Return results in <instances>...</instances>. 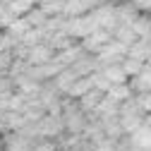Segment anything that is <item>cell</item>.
I'll use <instances>...</instances> for the list:
<instances>
[{
  "mask_svg": "<svg viewBox=\"0 0 151 151\" xmlns=\"http://www.w3.org/2000/svg\"><path fill=\"white\" fill-rule=\"evenodd\" d=\"M113 39H115V36H113V31H108V29H96V31H91L89 36H84V39H82V46L89 50V53H93V55H96L106 43H110Z\"/></svg>",
  "mask_w": 151,
  "mask_h": 151,
  "instance_id": "obj_1",
  "label": "cell"
},
{
  "mask_svg": "<svg viewBox=\"0 0 151 151\" xmlns=\"http://www.w3.org/2000/svg\"><path fill=\"white\" fill-rule=\"evenodd\" d=\"M53 58H55V48H53L48 41H41V43L31 46L27 63H29V65H43V63H50Z\"/></svg>",
  "mask_w": 151,
  "mask_h": 151,
  "instance_id": "obj_2",
  "label": "cell"
},
{
  "mask_svg": "<svg viewBox=\"0 0 151 151\" xmlns=\"http://www.w3.org/2000/svg\"><path fill=\"white\" fill-rule=\"evenodd\" d=\"M144 60H139V58H129V55H127V58L122 60V67L127 70V74H129V77H137V74L144 70Z\"/></svg>",
  "mask_w": 151,
  "mask_h": 151,
  "instance_id": "obj_11",
  "label": "cell"
},
{
  "mask_svg": "<svg viewBox=\"0 0 151 151\" xmlns=\"http://www.w3.org/2000/svg\"><path fill=\"white\" fill-rule=\"evenodd\" d=\"M132 89L134 91H151V63L149 65H144V70L134 77V82H132Z\"/></svg>",
  "mask_w": 151,
  "mask_h": 151,
  "instance_id": "obj_8",
  "label": "cell"
},
{
  "mask_svg": "<svg viewBox=\"0 0 151 151\" xmlns=\"http://www.w3.org/2000/svg\"><path fill=\"white\" fill-rule=\"evenodd\" d=\"M0 29H3V24H0Z\"/></svg>",
  "mask_w": 151,
  "mask_h": 151,
  "instance_id": "obj_20",
  "label": "cell"
},
{
  "mask_svg": "<svg viewBox=\"0 0 151 151\" xmlns=\"http://www.w3.org/2000/svg\"><path fill=\"white\" fill-rule=\"evenodd\" d=\"M142 12H151V0H132Z\"/></svg>",
  "mask_w": 151,
  "mask_h": 151,
  "instance_id": "obj_16",
  "label": "cell"
},
{
  "mask_svg": "<svg viewBox=\"0 0 151 151\" xmlns=\"http://www.w3.org/2000/svg\"><path fill=\"white\" fill-rule=\"evenodd\" d=\"M129 139H132V144H134L137 149H149V146H151V125L144 122L142 127H137V129L129 134Z\"/></svg>",
  "mask_w": 151,
  "mask_h": 151,
  "instance_id": "obj_4",
  "label": "cell"
},
{
  "mask_svg": "<svg viewBox=\"0 0 151 151\" xmlns=\"http://www.w3.org/2000/svg\"><path fill=\"white\" fill-rule=\"evenodd\" d=\"M103 96H106V91H101V89H96V86H93L91 91H86L84 96L79 99V106H82L86 113H91L93 108H96V106L103 101Z\"/></svg>",
  "mask_w": 151,
  "mask_h": 151,
  "instance_id": "obj_7",
  "label": "cell"
},
{
  "mask_svg": "<svg viewBox=\"0 0 151 151\" xmlns=\"http://www.w3.org/2000/svg\"><path fill=\"white\" fill-rule=\"evenodd\" d=\"M93 89V74H86V77H79L77 82H74L70 89H67V96L70 99H74V101H79L86 91H91Z\"/></svg>",
  "mask_w": 151,
  "mask_h": 151,
  "instance_id": "obj_3",
  "label": "cell"
},
{
  "mask_svg": "<svg viewBox=\"0 0 151 151\" xmlns=\"http://www.w3.org/2000/svg\"><path fill=\"white\" fill-rule=\"evenodd\" d=\"M3 3H5V5H10V3H12V0H3Z\"/></svg>",
  "mask_w": 151,
  "mask_h": 151,
  "instance_id": "obj_18",
  "label": "cell"
},
{
  "mask_svg": "<svg viewBox=\"0 0 151 151\" xmlns=\"http://www.w3.org/2000/svg\"><path fill=\"white\" fill-rule=\"evenodd\" d=\"M103 74H106L113 84H125L127 77H129L127 70L122 67V63H110V65H106V67H103Z\"/></svg>",
  "mask_w": 151,
  "mask_h": 151,
  "instance_id": "obj_5",
  "label": "cell"
},
{
  "mask_svg": "<svg viewBox=\"0 0 151 151\" xmlns=\"http://www.w3.org/2000/svg\"><path fill=\"white\" fill-rule=\"evenodd\" d=\"M137 101H139L142 110L149 115V113H151V91H142V93H137Z\"/></svg>",
  "mask_w": 151,
  "mask_h": 151,
  "instance_id": "obj_15",
  "label": "cell"
},
{
  "mask_svg": "<svg viewBox=\"0 0 151 151\" xmlns=\"http://www.w3.org/2000/svg\"><path fill=\"white\" fill-rule=\"evenodd\" d=\"M29 29H31V24L27 22V17H17V19H14V22L7 27V31H12L14 36H19V39H22V36H24Z\"/></svg>",
  "mask_w": 151,
  "mask_h": 151,
  "instance_id": "obj_13",
  "label": "cell"
},
{
  "mask_svg": "<svg viewBox=\"0 0 151 151\" xmlns=\"http://www.w3.org/2000/svg\"><path fill=\"white\" fill-rule=\"evenodd\" d=\"M142 151H151V146H149V149H142Z\"/></svg>",
  "mask_w": 151,
  "mask_h": 151,
  "instance_id": "obj_19",
  "label": "cell"
},
{
  "mask_svg": "<svg viewBox=\"0 0 151 151\" xmlns=\"http://www.w3.org/2000/svg\"><path fill=\"white\" fill-rule=\"evenodd\" d=\"M113 36H115L118 41H122V43H127V46H132L137 39H139V34L132 29V24H118V29L113 31Z\"/></svg>",
  "mask_w": 151,
  "mask_h": 151,
  "instance_id": "obj_9",
  "label": "cell"
},
{
  "mask_svg": "<svg viewBox=\"0 0 151 151\" xmlns=\"http://www.w3.org/2000/svg\"><path fill=\"white\" fill-rule=\"evenodd\" d=\"M108 96H110V99H115L118 103H122V101H127V99L134 96V89L127 86V82H125V84H113L110 91H108Z\"/></svg>",
  "mask_w": 151,
  "mask_h": 151,
  "instance_id": "obj_10",
  "label": "cell"
},
{
  "mask_svg": "<svg viewBox=\"0 0 151 151\" xmlns=\"http://www.w3.org/2000/svg\"><path fill=\"white\" fill-rule=\"evenodd\" d=\"M77 79H79V72L74 70V67H65V70H63V72L58 74V77L53 79V84L58 86L60 91H67V89H70V86H72L74 82H77Z\"/></svg>",
  "mask_w": 151,
  "mask_h": 151,
  "instance_id": "obj_6",
  "label": "cell"
},
{
  "mask_svg": "<svg viewBox=\"0 0 151 151\" xmlns=\"http://www.w3.org/2000/svg\"><path fill=\"white\" fill-rule=\"evenodd\" d=\"M146 122H149V125H151V113H149V115H146Z\"/></svg>",
  "mask_w": 151,
  "mask_h": 151,
  "instance_id": "obj_17",
  "label": "cell"
},
{
  "mask_svg": "<svg viewBox=\"0 0 151 151\" xmlns=\"http://www.w3.org/2000/svg\"><path fill=\"white\" fill-rule=\"evenodd\" d=\"M48 14H63L65 12V5H67V0H41L39 3Z\"/></svg>",
  "mask_w": 151,
  "mask_h": 151,
  "instance_id": "obj_12",
  "label": "cell"
},
{
  "mask_svg": "<svg viewBox=\"0 0 151 151\" xmlns=\"http://www.w3.org/2000/svg\"><path fill=\"white\" fill-rule=\"evenodd\" d=\"M17 60V55L12 48H5V50H0V72H10V67L14 65Z\"/></svg>",
  "mask_w": 151,
  "mask_h": 151,
  "instance_id": "obj_14",
  "label": "cell"
}]
</instances>
